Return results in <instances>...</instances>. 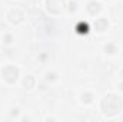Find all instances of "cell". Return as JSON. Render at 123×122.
<instances>
[{
	"label": "cell",
	"mask_w": 123,
	"mask_h": 122,
	"mask_svg": "<svg viewBox=\"0 0 123 122\" xmlns=\"http://www.w3.org/2000/svg\"><path fill=\"white\" fill-rule=\"evenodd\" d=\"M122 108H123L122 99L115 93H107L100 102V109H102L103 115L107 116V118H112V116L117 115L122 111Z\"/></svg>",
	"instance_id": "obj_1"
},
{
	"label": "cell",
	"mask_w": 123,
	"mask_h": 122,
	"mask_svg": "<svg viewBox=\"0 0 123 122\" xmlns=\"http://www.w3.org/2000/svg\"><path fill=\"white\" fill-rule=\"evenodd\" d=\"M1 76L6 82L9 83H14L19 79V69L13 65H7L1 69Z\"/></svg>",
	"instance_id": "obj_2"
},
{
	"label": "cell",
	"mask_w": 123,
	"mask_h": 122,
	"mask_svg": "<svg viewBox=\"0 0 123 122\" xmlns=\"http://www.w3.org/2000/svg\"><path fill=\"white\" fill-rule=\"evenodd\" d=\"M46 7L50 13L60 14L66 7V1L64 0H46Z\"/></svg>",
	"instance_id": "obj_3"
},
{
	"label": "cell",
	"mask_w": 123,
	"mask_h": 122,
	"mask_svg": "<svg viewBox=\"0 0 123 122\" xmlns=\"http://www.w3.org/2000/svg\"><path fill=\"white\" fill-rule=\"evenodd\" d=\"M7 19L10 20V23H13V25H19V23H22V22H23L25 14H23V12H22L20 9H13V10H10V12H9Z\"/></svg>",
	"instance_id": "obj_4"
},
{
	"label": "cell",
	"mask_w": 123,
	"mask_h": 122,
	"mask_svg": "<svg viewBox=\"0 0 123 122\" xmlns=\"http://www.w3.org/2000/svg\"><path fill=\"white\" fill-rule=\"evenodd\" d=\"M107 26H109V23H107V20L106 19H96L94 20V29L97 32H105L107 29Z\"/></svg>",
	"instance_id": "obj_5"
},
{
	"label": "cell",
	"mask_w": 123,
	"mask_h": 122,
	"mask_svg": "<svg viewBox=\"0 0 123 122\" xmlns=\"http://www.w3.org/2000/svg\"><path fill=\"white\" fill-rule=\"evenodd\" d=\"M100 10H102V6H100L97 1H90V3L87 4V12H89L92 16H96Z\"/></svg>",
	"instance_id": "obj_6"
},
{
	"label": "cell",
	"mask_w": 123,
	"mask_h": 122,
	"mask_svg": "<svg viewBox=\"0 0 123 122\" xmlns=\"http://www.w3.org/2000/svg\"><path fill=\"white\" fill-rule=\"evenodd\" d=\"M76 30L77 33H80V34H86V33H89V25L87 23H83V22H79L77 23V26H76Z\"/></svg>",
	"instance_id": "obj_7"
},
{
	"label": "cell",
	"mask_w": 123,
	"mask_h": 122,
	"mask_svg": "<svg viewBox=\"0 0 123 122\" xmlns=\"http://www.w3.org/2000/svg\"><path fill=\"white\" fill-rule=\"evenodd\" d=\"M34 83H36V81H34V78H33L31 75H27V76L25 78V81H23V86H25L26 89H31V88L34 86Z\"/></svg>",
	"instance_id": "obj_8"
},
{
	"label": "cell",
	"mask_w": 123,
	"mask_h": 122,
	"mask_svg": "<svg viewBox=\"0 0 123 122\" xmlns=\"http://www.w3.org/2000/svg\"><path fill=\"white\" fill-rule=\"evenodd\" d=\"M105 50H106V53L113 55V53H116V46H115L113 43H107V45L105 46Z\"/></svg>",
	"instance_id": "obj_9"
},
{
	"label": "cell",
	"mask_w": 123,
	"mask_h": 122,
	"mask_svg": "<svg viewBox=\"0 0 123 122\" xmlns=\"http://www.w3.org/2000/svg\"><path fill=\"white\" fill-rule=\"evenodd\" d=\"M82 101H83V103H90V102L93 101V95L89 93V92L83 93V95H82Z\"/></svg>",
	"instance_id": "obj_10"
},
{
	"label": "cell",
	"mask_w": 123,
	"mask_h": 122,
	"mask_svg": "<svg viewBox=\"0 0 123 122\" xmlns=\"http://www.w3.org/2000/svg\"><path fill=\"white\" fill-rule=\"evenodd\" d=\"M56 79V73L55 72H49L47 75H46V81L47 82H52V81H55Z\"/></svg>",
	"instance_id": "obj_11"
},
{
	"label": "cell",
	"mask_w": 123,
	"mask_h": 122,
	"mask_svg": "<svg viewBox=\"0 0 123 122\" xmlns=\"http://www.w3.org/2000/svg\"><path fill=\"white\" fill-rule=\"evenodd\" d=\"M3 40H4V43H7V45H9V43H12V42H13V37H12V34L6 33V34H4V39H3Z\"/></svg>",
	"instance_id": "obj_12"
},
{
	"label": "cell",
	"mask_w": 123,
	"mask_h": 122,
	"mask_svg": "<svg viewBox=\"0 0 123 122\" xmlns=\"http://www.w3.org/2000/svg\"><path fill=\"white\" fill-rule=\"evenodd\" d=\"M76 9H77V4H76L74 1H70V3H69V10H70V12H76Z\"/></svg>",
	"instance_id": "obj_13"
},
{
	"label": "cell",
	"mask_w": 123,
	"mask_h": 122,
	"mask_svg": "<svg viewBox=\"0 0 123 122\" xmlns=\"http://www.w3.org/2000/svg\"><path fill=\"white\" fill-rule=\"evenodd\" d=\"M19 115V108H13L12 109V116H17Z\"/></svg>",
	"instance_id": "obj_14"
},
{
	"label": "cell",
	"mask_w": 123,
	"mask_h": 122,
	"mask_svg": "<svg viewBox=\"0 0 123 122\" xmlns=\"http://www.w3.org/2000/svg\"><path fill=\"white\" fill-rule=\"evenodd\" d=\"M120 89H122V91H123V83H122V85H120Z\"/></svg>",
	"instance_id": "obj_15"
}]
</instances>
